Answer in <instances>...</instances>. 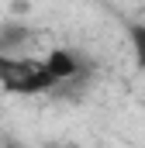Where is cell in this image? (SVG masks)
Masks as SVG:
<instances>
[{
	"label": "cell",
	"instance_id": "6da1fadb",
	"mask_svg": "<svg viewBox=\"0 0 145 148\" xmlns=\"http://www.w3.org/2000/svg\"><path fill=\"white\" fill-rule=\"evenodd\" d=\"M0 86L7 93H17V97H35V93H45V90H52L59 83L48 76L45 62L0 52Z\"/></svg>",
	"mask_w": 145,
	"mask_h": 148
},
{
	"label": "cell",
	"instance_id": "7a4b0ae2",
	"mask_svg": "<svg viewBox=\"0 0 145 148\" xmlns=\"http://www.w3.org/2000/svg\"><path fill=\"white\" fill-rule=\"evenodd\" d=\"M41 62H45V69H48V76H52L55 83L79 79V76H83V69H86L83 55H79V52H72V48H52Z\"/></svg>",
	"mask_w": 145,
	"mask_h": 148
},
{
	"label": "cell",
	"instance_id": "3957f363",
	"mask_svg": "<svg viewBox=\"0 0 145 148\" xmlns=\"http://www.w3.org/2000/svg\"><path fill=\"white\" fill-rule=\"evenodd\" d=\"M128 41H131V59H135V69L145 73V24L142 21H131L128 24Z\"/></svg>",
	"mask_w": 145,
	"mask_h": 148
},
{
	"label": "cell",
	"instance_id": "277c9868",
	"mask_svg": "<svg viewBox=\"0 0 145 148\" xmlns=\"http://www.w3.org/2000/svg\"><path fill=\"white\" fill-rule=\"evenodd\" d=\"M45 148H79V145H45Z\"/></svg>",
	"mask_w": 145,
	"mask_h": 148
},
{
	"label": "cell",
	"instance_id": "5b68a950",
	"mask_svg": "<svg viewBox=\"0 0 145 148\" xmlns=\"http://www.w3.org/2000/svg\"><path fill=\"white\" fill-rule=\"evenodd\" d=\"M3 148H21V145H3Z\"/></svg>",
	"mask_w": 145,
	"mask_h": 148
}]
</instances>
